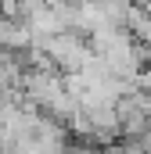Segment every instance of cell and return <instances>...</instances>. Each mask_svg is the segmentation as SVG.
<instances>
[{"label":"cell","instance_id":"6da1fadb","mask_svg":"<svg viewBox=\"0 0 151 154\" xmlns=\"http://www.w3.org/2000/svg\"><path fill=\"white\" fill-rule=\"evenodd\" d=\"M104 154H148L144 143H133V140H112L104 143Z\"/></svg>","mask_w":151,"mask_h":154}]
</instances>
